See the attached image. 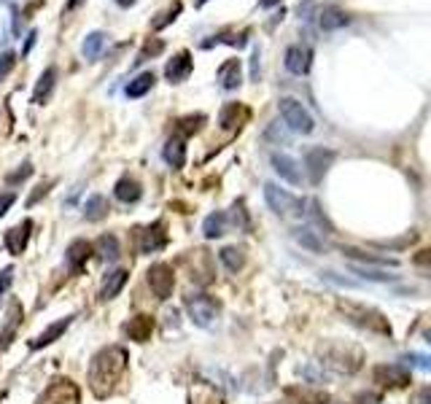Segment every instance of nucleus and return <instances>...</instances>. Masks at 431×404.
Returning a JSON list of instances; mask_svg holds the SVG:
<instances>
[{
  "instance_id": "1",
  "label": "nucleus",
  "mask_w": 431,
  "mask_h": 404,
  "mask_svg": "<svg viewBox=\"0 0 431 404\" xmlns=\"http://www.w3.org/2000/svg\"><path fill=\"white\" fill-rule=\"evenodd\" d=\"M130 356L121 345H108L103 351H97L89 361V388L97 399H108L114 393L121 375L127 372Z\"/></svg>"
},
{
  "instance_id": "2",
  "label": "nucleus",
  "mask_w": 431,
  "mask_h": 404,
  "mask_svg": "<svg viewBox=\"0 0 431 404\" xmlns=\"http://www.w3.org/2000/svg\"><path fill=\"white\" fill-rule=\"evenodd\" d=\"M337 310H340V316H343L348 323L359 326L364 332L380 334V337H391V334H394L388 318L383 316L380 310H375L372 305H362V302H353V299L343 297V299H337Z\"/></svg>"
},
{
  "instance_id": "3",
  "label": "nucleus",
  "mask_w": 431,
  "mask_h": 404,
  "mask_svg": "<svg viewBox=\"0 0 431 404\" xmlns=\"http://www.w3.org/2000/svg\"><path fill=\"white\" fill-rule=\"evenodd\" d=\"M318 361L331 372H340V375H353L362 369L364 353L359 345H350V342H340V340H329L318 348Z\"/></svg>"
},
{
  "instance_id": "4",
  "label": "nucleus",
  "mask_w": 431,
  "mask_h": 404,
  "mask_svg": "<svg viewBox=\"0 0 431 404\" xmlns=\"http://www.w3.org/2000/svg\"><path fill=\"white\" fill-rule=\"evenodd\" d=\"M264 200L270 205V211L280 216V218H299L305 216V200H299L296 194L280 189L278 183H264Z\"/></svg>"
},
{
  "instance_id": "5",
  "label": "nucleus",
  "mask_w": 431,
  "mask_h": 404,
  "mask_svg": "<svg viewBox=\"0 0 431 404\" xmlns=\"http://www.w3.org/2000/svg\"><path fill=\"white\" fill-rule=\"evenodd\" d=\"M186 313L189 318L197 323V326H203V329H210L219 316H221V302L216 297H210V294H191L186 297Z\"/></svg>"
},
{
  "instance_id": "6",
  "label": "nucleus",
  "mask_w": 431,
  "mask_h": 404,
  "mask_svg": "<svg viewBox=\"0 0 431 404\" xmlns=\"http://www.w3.org/2000/svg\"><path fill=\"white\" fill-rule=\"evenodd\" d=\"M278 108H280V116H283V122H286L289 130L299 132V135H310L313 130H315V119L308 113V108L302 106L299 100L283 97V100L278 103Z\"/></svg>"
},
{
  "instance_id": "7",
  "label": "nucleus",
  "mask_w": 431,
  "mask_h": 404,
  "mask_svg": "<svg viewBox=\"0 0 431 404\" xmlns=\"http://www.w3.org/2000/svg\"><path fill=\"white\" fill-rule=\"evenodd\" d=\"M35 404H81V391L68 377H57L43 388Z\"/></svg>"
},
{
  "instance_id": "8",
  "label": "nucleus",
  "mask_w": 431,
  "mask_h": 404,
  "mask_svg": "<svg viewBox=\"0 0 431 404\" xmlns=\"http://www.w3.org/2000/svg\"><path fill=\"white\" fill-rule=\"evenodd\" d=\"M331 162H334V151H329L324 146H313V148L305 151V167H308L310 183H321L324 181V176L331 167Z\"/></svg>"
},
{
  "instance_id": "9",
  "label": "nucleus",
  "mask_w": 431,
  "mask_h": 404,
  "mask_svg": "<svg viewBox=\"0 0 431 404\" xmlns=\"http://www.w3.org/2000/svg\"><path fill=\"white\" fill-rule=\"evenodd\" d=\"M149 286H151V291H154L156 299H170L172 297V288H175V272H172L170 264L165 262H156L151 264V270H149Z\"/></svg>"
},
{
  "instance_id": "10",
  "label": "nucleus",
  "mask_w": 431,
  "mask_h": 404,
  "mask_svg": "<svg viewBox=\"0 0 431 404\" xmlns=\"http://www.w3.org/2000/svg\"><path fill=\"white\" fill-rule=\"evenodd\" d=\"M375 383H380L383 388H407L410 386V372L402 364H378L372 369Z\"/></svg>"
},
{
  "instance_id": "11",
  "label": "nucleus",
  "mask_w": 431,
  "mask_h": 404,
  "mask_svg": "<svg viewBox=\"0 0 431 404\" xmlns=\"http://www.w3.org/2000/svg\"><path fill=\"white\" fill-rule=\"evenodd\" d=\"M343 253L348 256V262L353 264H367V267H383V270H397L399 262L394 256H378V253H367L362 248L343 246Z\"/></svg>"
},
{
  "instance_id": "12",
  "label": "nucleus",
  "mask_w": 431,
  "mask_h": 404,
  "mask_svg": "<svg viewBox=\"0 0 431 404\" xmlns=\"http://www.w3.org/2000/svg\"><path fill=\"white\" fill-rule=\"evenodd\" d=\"M286 71L294 76H308L313 68V52L305 46H289L286 49V60H283Z\"/></svg>"
},
{
  "instance_id": "13",
  "label": "nucleus",
  "mask_w": 431,
  "mask_h": 404,
  "mask_svg": "<svg viewBox=\"0 0 431 404\" xmlns=\"http://www.w3.org/2000/svg\"><path fill=\"white\" fill-rule=\"evenodd\" d=\"M191 68H194L191 54L189 52H178L170 62L165 65V78H167L170 84H181V81H186V78L191 76Z\"/></svg>"
},
{
  "instance_id": "14",
  "label": "nucleus",
  "mask_w": 431,
  "mask_h": 404,
  "mask_svg": "<svg viewBox=\"0 0 431 404\" xmlns=\"http://www.w3.org/2000/svg\"><path fill=\"white\" fill-rule=\"evenodd\" d=\"M270 165L275 167V173L286 183H292V186H296V183H302V170H299V165L294 162V157H289V154H280V151H275L273 157H270Z\"/></svg>"
},
{
  "instance_id": "15",
  "label": "nucleus",
  "mask_w": 431,
  "mask_h": 404,
  "mask_svg": "<svg viewBox=\"0 0 431 404\" xmlns=\"http://www.w3.org/2000/svg\"><path fill=\"white\" fill-rule=\"evenodd\" d=\"M167 246V232H165V224H151L140 232V251L143 253H156Z\"/></svg>"
},
{
  "instance_id": "16",
  "label": "nucleus",
  "mask_w": 431,
  "mask_h": 404,
  "mask_svg": "<svg viewBox=\"0 0 431 404\" xmlns=\"http://www.w3.org/2000/svg\"><path fill=\"white\" fill-rule=\"evenodd\" d=\"M30 229H33V221H22L17 227H11L6 232V237H3V243L8 248V253H14L19 256L25 248H27V240H30Z\"/></svg>"
},
{
  "instance_id": "17",
  "label": "nucleus",
  "mask_w": 431,
  "mask_h": 404,
  "mask_svg": "<svg viewBox=\"0 0 431 404\" xmlns=\"http://www.w3.org/2000/svg\"><path fill=\"white\" fill-rule=\"evenodd\" d=\"M318 25H321L324 33H334V30H340L345 25H350V14L343 11L340 6H327V8H321Z\"/></svg>"
},
{
  "instance_id": "18",
  "label": "nucleus",
  "mask_w": 431,
  "mask_h": 404,
  "mask_svg": "<svg viewBox=\"0 0 431 404\" xmlns=\"http://www.w3.org/2000/svg\"><path fill=\"white\" fill-rule=\"evenodd\" d=\"M154 318L151 316H135L130 318V323L124 326V332L130 340H135V342H149L151 340V334H154Z\"/></svg>"
},
{
  "instance_id": "19",
  "label": "nucleus",
  "mask_w": 431,
  "mask_h": 404,
  "mask_svg": "<svg viewBox=\"0 0 431 404\" xmlns=\"http://www.w3.org/2000/svg\"><path fill=\"white\" fill-rule=\"evenodd\" d=\"M89 256H92V246L86 240H73L65 251V262H68L70 272H81L84 264L89 262Z\"/></svg>"
},
{
  "instance_id": "20",
  "label": "nucleus",
  "mask_w": 431,
  "mask_h": 404,
  "mask_svg": "<svg viewBox=\"0 0 431 404\" xmlns=\"http://www.w3.org/2000/svg\"><path fill=\"white\" fill-rule=\"evenodd\" d=\"M292 237L310 253H324V240L318 237V232L310 227H294L292 229Z\"/></svg>"
},
{
  "instance_id": "21",
  "label": "nucleus",
  "mask_w": 431,
  "mask_h": 404,
  "mask_svg": "<svg viewBox=\"0 0 431 404\" xmlns=\"http://www.w3.org/2000/svg\"><path fill=\"white\" fill-rule=\"evenodd\" d=\"M219 84L224 89H238L242 84V65L240 60H226L219 68Z\"/></svg>"
},
{
  "instance_id": "22",
  "label": "nucleus",
  "mask_w": 431,
  "mask_h": 404,
  "mask_svg": "<svg viewBox=\"0 0 431 404\" xmlns=\"http://www.w3.org/2000/svg\"><path fill=\"white\" fill-rule=\"evenodd\" d=\"M162 157L175 170L184 167L186 165V143H184V138H170V141L165 143V148H162Z\"/></svg>"
},
{
  "instance_id": "23",
  "label": "nucleus",
  "mask_w": 431,
  "mask_h": 404,
  "mask_svg": "<svg viewBox=\"0 0 431 404\" xmlns=\"http://www.w3.org/2000/svg\"><path fill=\"white\" fill-rule=\"evenodd\" d=\"M54 81H57V68H46L41 73V78H38V84L33 89V106H43V100L52 95Z\"/></svg>"
},
{
  "instance_id": "24",
  "label": "nucleus",
  "mask_w": 431,
  "mask_h": 404,
  "mask_svg": "<svg viewBox=\"0 0 431 404\" xmlns=\"http://www.w3.org/2000/svg\"><path fill=\"white\" fill-rule=\"evenodd\" d=\"M226 229H229V216L221 211L210 213L205 221H203V232H205L207 240H216V237L226 235Z\"/></svg>"
},
{
  "instance_id": "25",
  "label": "nucleus",
  "mask_w": 431,
  "mask_h": 404,
  "mask_svg": "<svg viewBox=\"0 0 431 404\" xmlns=\"http://www.w3.org/2000/svg\"><path fill=\"white\" fill-rule=\"evenodd\" d=\"M127 278H130V272H127V270H114V272H108L103 288H100V299L119 297V291L127 286Z\"/></svg>"
},
{
  "instance_id": "26",
  "label": "nucleus",
  "mask_w": 431,
  "mask_h": 404,
  "mask_svg": "<svg viewBox=\"0 0 431 404\" xmlns=\"http://www.w3.org/2000/svg\"><path fill=\"white\" fill-rule=\"evenodd\" d=\"M350 264V262H348ZM350 272L353 275H362L364 281H372V283H391L397 281V275H391L388 270L383 267H367V264H350Z\"/></svg>"
},
{
  "instance_id": "27",
  "label": "nucleus",
  "mask_w": 431,
  "mask_h": 404,
  "mask_svg": "<svg viewBox=\"0 0 431 404\" xmlns=\"http://www.w3.org/2000/svg\"><path fill=\"white\" fill-rule=\"evenodd\" d=\"M70 321H73L70 316H68V318H60V321H57V323H52L49 329H43V332H41V334H38V337L33 340V348H43V345H52L54 340H60L62 334L68 332Z\"/></svg>"
},
{
  "instance_id": "28",
  "label": "nucleus",
  "mask_w": 431,
  "mask_h": 404,
  "mask_svg": "<svg viewBox=\"0 0 431 404\" xmlns=\"http://www.w3.org/2000/svg\"><path fill=\"white\" fill-rule=\"evenodd\" d=\"M286 393H289L296 404H329V393H324V391H313V388H305V386L289 388Z\"/></svg>"
},
{
  "instance_id": "29",
  "label": "nucleus",
  "mask_w": 431,
  "mask_h": 404,
  "mask_svg": "<svg viewBox=\"0 0 431 404\" xmlns=\"http://www.w3.org/2000/svg\"><path fill=\"white\" fill-rule=\"evenodd\" d=\"M114 194H116V200L119 202H138L140 200V183L135 178H121L119 183L114 186Z\"/></svg>"
},
{
  "instance_id": "30",
  "label": "nucleus",
  "mask_w": 431,
  "mask_h": 404,
  "mask_svg": "<svg viewBox=\"0 0 431 404\" xmlns=\"http://www.w3.org/2000/svg\"><path fill=\"white\" fill-rule=\"evenodd\" d=\"M154 81H156V76L151 71H146V73H140V76H135L130 84H127V97H143L146 92H151V87H154Z\"/></svg>"
},
{
  "instance_id": "31",
  "label": "nucleus",
  "mask_w": 431,
  "mask_h": 404,
  "mask_svg": "<svg viewBox=\"0 0 431 404\" xmlns=\"http://www.w3.org/2000/svg\"><path fill=\"white\" fill-rule=\"evenodd\" d=\"M108 216V200L103 194H92L84 205V218L86 221H100Z\"/></svg>"
},
{
  "instance_id": "32",
  "label": "nucleus",
  "mask_w": 431,
  "mask_h": 404,
  "mask_svg": "<svg viewBox=\"0 0 431 404\" xmlns=\"http://www.w3.org/2000/svg\"><path fill=\"white\" fill-rule=\"evenodd\" d=\"M103 46H105V33L95 30V33H89V36L84 38V43H81V54H84L86 60H97L100 52H103Z\"/></svg>"
},
{
  "instance_id": "33",
  "label": "nucleus",
  "mask_w": 431,
  "mask_h": 404,
  "mask_svg": "<svg viewBox=\"0 0 431 404\" xmlns=\"http://www.w3.org/2000/svg\"><path fill=\"white\" fill-rule=\"evenodd\" d=\"M219 259H221V264H224L229 272H238V270H242V264H245V256H242L240 248L235 246H226L219 251Z\"/></svg>"
},
{
  "instance_id": "34",
  "label": "nucleus",
  "mask_w": 431,
  "mask_h": 404,
  "mask_svg": "<svg viewBox=\"0 0 431 404\" xmlns=\"http://www.w3.org/2000/svg\"><path fill=\"white\" fill-rule=\"evenodd\" d=\"M95 248H97L100 259H105V262H114V259L119 256V240H116L114 235H100L97 243H95Z\"/></svg>"
},
{
  "instance_id": "35",
  "label": "nucleus",
  "mask_w": 431,
  "mask_h": 404,
  "mask_svg": "<svg viewBox=\"0 0 431 404\" xmlns=\"http://www.w3.org/2000/svg\"><path fill=\"white\" fill-rule=\"evenodd\" d=\"M242 119V106L240 103H229V106L221 108V113H219V124L221 127H235V124H240Z\"/></svg>"
},
{
  "instance_id": "36",
  "label": "nucleus",
  "mask_w": 431,
  "mask_h": 404,
  "mask_svg": "<svg viewBox=\"0 0 431 404\" xmlns=\"http://www.w3.org/2000/svg\"><path fill=\"white\" fill-rule=\"evenodd\" d=\"M203 124H205V116L197 113V116H186V119H181V122H178V130H181V135H194Z\"/></svg>"
},
{
  "instance_id": "37",
  "label": "nucleus",
  "mask_w": 431,
  "mask_h": 404,
  "mask_svg": "<svg viewBox=\"0 0 431 404\" xmlns=\"http://www.w3.org/2000/svg\"><path fill=\"white\" fill-rule=\"evenodd\" d=\"M402 361H407L410 367L420 369V372H431V356H426V353H407V356H402Z\"/></svg>"
},
{
  "instance_id": "38",
  "label": "nucleus",
  "mask_w": 431,
  "mask_h": 404,
  "mask_svg": "<svg viewBox=\"0 0 431 404\" xmlns=\"http://www.w3.org/2000/svg\"><path fill=\"white\" fill-rule=\"evenodd\" d=\"M162 49H165V43H162V41H149V43H146V49L138 54V60H135V62H146L149 57H156Z\"/></svg>"
},
{
  "instance_id": "39",
  "label": "nucleus",
  "mask_w": 431,
  "mask_h": 404,
  "mask_svg": "<svg viewBox=\"0 0 431 404\" xmlns=\"http://www.w3.org/2000/svg\"><path fill=\"white\" fill-rule=\"evenodd\" d=\"M178 14H181V0H178V3H172V8H170V11H167V14H162V19H156V22H154V27H156V30H162V27H167V25H170L172 19L178 17Z\"/></svg>"
},
{
  "instance_id": "40",
  "label": "nucleus",
  "mask_w": 431,
  "mask_h": 404,
  "mask_svg": "<svg viewBox=\"0 0 431 404\" xmlns=\"http://www.w3.org/2000/svg\"><path fill=\"white\" fill-rule=\"evenodd\" d=\"M413 264L420 267V270H431V248H423V251L413 253Z\"/></svg>"
},
{
  "instance_id": "41",
  "label": "nucleus",
  "mask_w": 431,
  "mask_h": 404,
  "mask_svg": "<svg viewBox=\"0 0 431 404\" xmlns=\"http://www.w3.org/2000/svg\"><path fill=\"white\" fill-rule=\"evenodd\" d=\"M14 200H17V197H14V192L0 194V216H6V213H8V208L14 205Z\"/></svg>"
},
{
  "instance_id": "42",
  "label": "nucleus",
  "mask_w": 431,
  "mask_h": 404,
  "mask_svg": "<svg viewBox=\"0 0 431 404\" xmlns=\"http://www.w3.org/2000/svg\"><path fill=\"white\" fill-rule=\"evenodd\" d=\"M30 173H33V167H30V165H22V170H17V173L8 176V183H14V181H25Z\"/></svg>"
},
{
  "instance_id": "43",
  "label": "nucleus",
  "mask_w": 431,
  "mask_h": 404,
  "mask_svg": "<svg viewBox=\"0 0 431 404\" xmlns=\"http://www.w3.org/2000/svg\"><path fill=\"white\" fill-rule=\"evenodd\" d=\"M11 278H14V270H11V267H8V270H3V275H0V294L11 286Z\"/></svg>"
},
{
  "instance_id": "44",
  "label": "nucleus",
  "mask_w": 431,
  "mask_h": 404,
  "mask_svg": "<svg viewBox=\"0 0 431 404\" xmlns=\"http://www.w3.org/2000/svg\"><path fill=\"white\" fill-rule=\"evenodd\" d=\"M251 78L259 81V52L256 49H254V54H251Z\"/></svg>"
},
{
  "instance_id": "45",
  "label": "nucleus",
  "mask_w": 431,
  "mask_h": 404,
  "mask_svg": "<svg viewBox=\"0 0 431 404\" xmlns=\"http://www.w3.org/2000/svg\"><path fill=\"white\" fill-rule=\"evenodd\" d=\"M11 65H14V54H6V57H3V62H0V76H6Z\"/></svg>"
},
{
  "instance_id": "46",
  "label": "nucleus",
  "mask_w": 431,
  "mask_h": 404,
  "mask_svg": "<svg viewBox=\"0 0 431 404\" xmlns=\"http://www.w3.org/2000/svg\"><path fill=\"white\" fill-rule=\"evenodd\" d=\"M418 404H431V386L420 388V393H418Z\"/></svg>"
},
{
  "instance_id": "47",
  "label": "nucleus",
  "mask_w": 431,
  "mask_h": 404,
  "mask_svg": "<svg viewBox=\"0 0 431 404\" xmlns=\"http://www.w3.org/2000/svg\"><path fill=\"white\" fill-rule=\"evenodd\" d=\"M278 3H280V0H259L261 8H273V6H278Z\"/></svg>"
},
{
  "instance_id": "48",
  "label": "nucleus",
  "mask_w": 431,
  "mask_h": 404,
  "mask_svg": "<svg viewBox=\"0 0 431 404\" xmlns=\"http://www.w3.org/2000/svg\"><path fill=\"white\" fill-rule=\"evenodd\" d=\"M116 6H121V8H130V6H135V0H116Z\"/></svg>"
},
{
  "instance_id": "49",
  "label": "nucleus",
  "mask_w": 431,
  "mask_h": 404,
  "mask_svg": "<svg viewBox=\"0 0 431 404\" xmlns=\"http://www.w3.org/2000/svg\"><path fill=\"white\" fill-rule=\"evenodd\" d=\"M84 0H68V11H73V8H78Z\"/></svg>"
},
{
  "instance_id": "50",
  "label": "nucleus",
  "mask_w": 431,
  "mask_h": 404,
  "mask_svg": "<svg viewBox=\"0 0 431 404\" xmlns=\"http://www.w3.org/2000/svg\"><path fill=\"white\" fill-rule=\"evenodd\" d=\"M423 340H426V342L431 345V329H426V332H423Z\"/></svg>"
},
{
  "instance_id": "51",
  "label": "nucleus",
  "mask_w": 431,
  "mask_h": 404,
  "mask_svg": "<svg viewBox=\"0 0 431 404\" xmlns=\"http://www.w3.org/2000/svg\"><path fill=\"white\" fill-rule=\"evenodd\" d=\"M203 3H205V0H197V6H203Z\"/></svg>"
}]
</instances>
